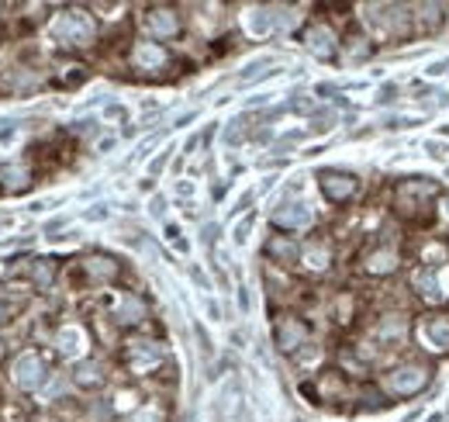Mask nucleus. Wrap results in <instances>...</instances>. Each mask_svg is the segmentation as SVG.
<instances>
[{
  "instance_id": "nucleus-5",
  "label": "nucleus",
  "mask_w": 449,
  "mask_h": 422,
  "mask_svg": "<svg viewBox=\"0 0 449 422\" xmlns=\"http://www.w3.org/2000/svg\"><path fill=\"white\" fill-rule=\"evenodd\" d=\"M145 28L156 35V39H173L180 32V14L173 8H152L145 14Z\"/></svg>"
},
{
  "instance_id": "nucleus-9",
  "label": "nucleus",
  "mask_w": 449,
  "mask_h": 422,
  "mask_svg": "<svg viewBox=\"0 0 449 422\" xmlns=\"http://www.w3.org/2000/svg\"><path fill=\"white\" fill-rule=\"evenodd\" d=\"M263 253H267L273 263H294V260H297V243L287 239V236H273Z\"/></svg>"
},
{
  "instance_id": "nucleus-19",
  "label": "nucleus",
  "mask_w": 449,
  "mask_h": 422,
  "mask_svg": "<svg viewBox=\"0 0 449 422\" xmlns=\"http://www.w3.org/2000/svg\"><path fill=\"white\" fill-rule=\"evenodd\" d=\"M370 270H373V274H387V270H394V253H380V257H373V260H370Z\"/></svg>"
},
{
  "instance_id": "nucleus-1",
  "label": "nucleus",
  "mask_w": 449,
  "mask_h": 422,
  "mask_svg": "<svg viewBox=\"0 0 449 422\" xmlns=\"http://www.w3.org/2000/svg\"><path fill=\"white\" fill-rule=\"evenodd\" d=\"M56 39L63 42V46H90L94 42V21H90V14H83V11H66V14H59V21H56Z\"/></svg>"
},
{
  "instance_id": "nucleus-27",
  "label": "nucleus",
  "mask_w": 449,
  "mask_h": 422,
  "mask_svg": "<svg viewBox=\"0 0 449 422\" xmlns=\"http://www.w3.org/2000/svg\"><path fill=\"white\" fill-rule=\"evenodd\" d=\"M446 211H449V197H446Z\"/></svg>"
},
{
  "instance_id": "nucleus-11",
  "label": "nucleus",
  "mask_w": 449,
  "mask_h": 422,
  "mask_svg": "<svg viewBox=\"0 0 449 422\" xmlns=\"http://www.w3.org/2000/svg\"><path fill=\"white\" fill-rule=\"evenodd\" d=\"M135 63H138V70H152V66H163V63H166V52H163L156 42H142V46L135 49Z\"/></svg>"
},
{
  "instance_id": "nucleus-20",
  "label": "nucleus",
  "mask_w": 449,
  "mask_h": 422,
  "mask_svg": "<svg viewBox=\"0 0 449 422\" xmlns=\"http://www.w3.org/2000/svg\"><path fill=\"white\" fill-rule=\"evenodd\" d=\"M270 21H273V18H270V11H267V8H260V11H256V18H253V28H256V32H267V28H270Z\"/></svg>"
},
{
  "instance_id": "nucleus-8",
  "label": "nucleus",
  "mask_w": 449,
  "mask_h": 422,
  "mask_svg": "<svg viewBox=\"0 0 449 422\" xmlns=\"http://www.w3.org/2000/svg\"><path fill=\"white\" fill-rule=\"evenodd\" d=\"M273 222L284 225V229H301V225L311 222V211H308L304 204H284L277 215H273Z\"/></svg>"
},
{
  "instance_id": "nucleus-16",
  "label": "nucleus",
  "mask_w": 449,
  "mask_h": 422,
  "mask_svg": "<svg viewBox=\"0 0 449 422\" xmlns=\"http://www.w3.org/2000/svg\"><path fill=\"white\" fill-rule=\"evenodd\" d=\"M4 177H8V190H28V183H32V173L25 170V166H8L4 170Z\"/></svg>"
},
{
  "instance_id": "nucleus-14",
  "label": "nucleus",
  "mask_w": 449,
  "mask_h": 422,
  "mask_svg": "<svg viewBox=\"0 0 449 422\" xmlns=\"http://www.w3.org/2000/svg\"><path fill=\"white\" fill-rule=\"evenodd\" d=\"M425 336L432 339V350H449V322H442V319H432L428 325H425Z\"/></svg>"
},
{
  "instance_id": "nucleus-6",
  "label": "nucleus",
  "mask_w": 449,
  "mask_h": 422,
  "mask_svg": "<svg viewBox=\"0 0 449 422\" xmlns=\"http://www.w3.org/2000/svg\"><path fill=\"white\" fill-rule=\"evenodd\" d=\"M390 384H394V391H401V394H415V391H421V388L428 384V374H425L421 367L394 370V374H390Z\"/></svg>"
},
{
  "instance_id": "nucleus-12",
  "label": "nucleus",
  "mask_w": 449,
  "mask_h": 422,
  "mask_svg": "<svg viewBox=\"0 0 449 422\" xmlns=\"http://www.w3.org/2000/svg\"><path fill=\"white\" fill-rule=\"evenodd\" d=\"M87 274L94 281H111V277H118V263L107 260V257H90L87 260Z\"/></svg>"
},
{
  "instance_id": "nucleus-21",
  "label": "nucleus",
  "mask_w": 449,
  "mask_h": 422,
  "mask_svg": "<svg viewBox=\"0 0 449 422\" xmlns=\"http://www.w3.org/2000/svg\"><path fill=\"white\" fill-rule=\"evenodd\" d=\"M249 225H253V219H246V222L236 229V243H246V232H249Z\"/></svg>"
},
{
  "instance_id": "nucleus-25",
  "label": "nucleus",
  "mask_w": 449,
  "mask_h": 422,
  "mask_svg": "<svg viewBox=\"0 0 449 422\" xmlns=\"http://www.w3.org/2000/svg\"><path fill=\"white\" fill-rule=\"evenodd\" d=\"M107 114H111V118H125V108H118V104H111V108H107Z\"/></svg>"
},
{
  "instance_id": "nucleus-23",
  "label": "nucleus",
  "mask_w": 449,
  "mask_h": 422,
  "mask_svg": "<svg viewBox=\"0 0 449 422\" xmlns=\"http://www.w3.org/2000/svg\"><path fill=\"white\" fill-rule=\"evenodd\" d=\"M200 236H204V243H214V239H218V225H204Z\"/></svg>"
},
{
  "instance_id": "nucleus-22",
  "label": "nucleus",
  "mask_w": 449,
  "mask_h": 422,
  "mask_svg": "<svg viewBox=\"0 0 449 422\" xmlns=\"http://www.w3.org/2000/svg\"><path fill=\"white\" fill-rule=\"evenodd\" d=\"M87 219H107V208H104V204L90 208V211H87Z\"/></svg>"
},
{
  "instance_id": "nucleus-18",
  "label": "nucleus",
  "mask_w": 449,
  "mask_h": 422,
  "mask_svg": "<svg viewBox=\"0 0 449 422\" xmlns=\"http://www.w3.org/2000/svg\"><path fill=\"white\" fill-rule=\"evenodd\" d=\"M304 263H308L311 270H325V267H328V250H325L322 243H311V246L304 250Z\"/></svg>"
},
{
  "instance_id": "nucleus-7",
  "label": "nucleus",
  "mask_w": 449,
  "mask_h": 422,
  "mask_svg": "<svg viewBox=\"0 0 449 422\" xmlns=\"http://www.w3.org/2000/svg\"><path fill=\"white\" fill-rule=\"evenodd\" d=\"M304 42H308V49H311L315 56H322V59H332V52H335V39H332V32H328L325 25H311V28L304 32Z\"/></svg>"
},
{
  "instance_id": "nucleus-26",
  "label": "nucleus",
  "mask_w": 449,
  "mask_h": 422,
  "mask_svg": "<svg viewBox=\"0 0 449 422\" xmlns=\"http://www.w3.org/2000/svg\"><path fill=\"white\" fill-rule=\"evenodd\" d=\"M0 322H8V305L0 301Z\"/></svg>"
},
{
  "instance_id": "nucleus-4",
  "label": "nucleus",
  "mask_w": 449,
  "mask_h": 422,
  "mask_svg": "<svg viewBox=\"0 0 449 422\" xmlns=\"http://www.w3.org/2000/svg\"><path fill=\"white\" fill-rule=\"evenodd\" d=\"M304 343H308V325L301 319H294V315H280L277 319V346L284 353H294Z\"/></svg>"
},
{
  "instance_id": "nucleus-10",
  "label": "nucleus",
  "mask_w": 449,
  "mask_h": 422,
  "mask_svg": "<svg viewBox=\"0 0 449 422\" xmlns=\"http://www.w3.org/2000/svg\"><path fill=\"white\" fill-rule=\"evenodd\" d=\"M73 381H76L80 388H101V384H104V367L94 363V360H83V363H76Z\"/></svg>"
},
{
  "instance_id": "nucleus-2",
  "label": "nucleus",
  "mask_w": 449,
  "mask_h": 422,
  "mask_svg": "<svg viewBox=\"0 0 449 422\" xmlns=\"http://www.w3.org/2000/svg\"><path fill=\"white\" fill-rule=\"evenodd\" d=\"M11 377H14L18 388L35 391V388L45 381V363H42V356H39V353H21V356H14V363H11Z\"/></svg>"
},
{
  "instance_id": "nucleus-17",
  "label": "nucleus",
  "mask_w": 449,
  "mask_h": 422,
  "mask_svg": "<svg viewBox=\"0 0 449 422\" xmlns=\"http://www.w3.org/2000/svg\"><path fill=\"white\" fill-rule=\"evenodd\" d=\"M142 315H145V305H142L138 298H125V305L118 308V322H125V325L138 322Z\"/></svg>"
},
{
  "instance_id": "nucleus-15",
  "label": "nucleus",
  "mask_w": 449,
  "mask_h": 422,
  "mask_svg": "<svg viewBox=\"0 0 449 422\" xmlns=\"http://www.w3.org/2000/svg\"><path fill=\"white\" fill-rule=\"evenodd\" d=\"M52 274H56V260H32V281L39 288H49Z\"/></svg>"
},
{
  "instance_id": "nucleus-13",
  "label": "nucleus",
  "mask_w": 449,
  "mask_h": 422,
  "mask_svg": "<svg viewBox=\"0 0 449 422\" xmlns=\"http://www.w3.org/2000/svg\"><path fill=\"white\" fill-rule=\"evenodd\" d=\"M159 360V350L152 346V343H135L132 350H128V363L132 367H152Z\"/></svg>"
},
{
  "instance_id": "nucleus-24",
  "label": "nucleus",
  "mask_w": 449,
  "mask_h": 422,
  "mask_svg": "<svg viewBox=\"0 0 449 422\" xmlns=\"http://www.w3.org/2000/svg\"><path fill=\"white\" fill-rule=\"evenodd\" d=\"M397 329H401V322H384V329H380V332H384V336H394Z\"/></svg>"
},
{
  "instance_id": "nucleus-3",
  "label": "nucleus",
  "mask_w": 449,
  "mask_h": 422,
  "mask_svg": "<svg viewBox=\"0 0 449 422\" xmlns=\"http://www.w3.org/2000/svg\"><path fill=\"white\" fill-rule=\"evenodd\" d=\"M318 183H322V194L328 201H346L353 197L356 190V177L353 173H342V170H322L318 173Z\"/></svg>"
}]
</instances>
